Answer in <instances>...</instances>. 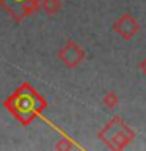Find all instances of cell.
<instances>
[{
    "label": "cell",
    "instance_id": "cell-1",
    "mask_svg": "<svg viewBox=\"0 0 146 151\" xmlns=\"http://www.w3.org/2000/svg\"><path fill=\"white\" fill-rule=\"evenodd\" d=\"M25 88L27 90H24V85H22V87L9 98V99H13V101H16L14 106L13 104H5V106L11 110L14 118H17L22 124H28L30 121H33L38 113H39L42 109L47 107L46 99L41 98L31 85L25 83Z\"/></svg>",
    "mask_w": 146,
    "mask_h": 151
},
{
    "label": "cell",
    "instance_id": "cell-2",
    "mask_svg": "<svg viewBox=\"0 0 146 151\" xmlns=\"http://www.w3.org/2000/svg\"><path fill=\"white\" fill-rule=\"evenodd\" d=\"M135 135V131L120 115H115L97 132V139L110 150H124L134 142Z\"/></svg>",
    "mask_w": 146,
    "mask_h": 151
},
{
    "label": "cell",
    "instance_id": "cell-3",
    "mask_svg": "<svg viewBox=\"0 0 146 151\" xmlns=\"http://www.w3.org/2000/svg\"><path fill=\"white\" fill-rule=\"evenodd\" d=\"M85 57H87V54H85L83 47L79 46L74 40H68L58 49V52H57V58H58L68 69L77 68V66L85 60Z\"/></svg>",
    "mask_w": 146,
    "mask_h": 151
},
{
    "label": "cell",
    "instance_id": "cell-4",
    "mask_svg": "<svg viewBox=\"0 0 146 151\" xmlns=\"http://www.w3.org/2000/svg\"><path fill=\"white\" fill-rule=\"evenodd\" d=\"M138 30H140L138 21L129 13L121 14V16L113 22V32L118 33V35L126 41L132 40V38L138 33Z\"/></svg>",
    "mask_w": 146,
    "mask_h": 151
},
{
    "label": "cell",
    "instance_id": "cell-5",
    "mask_svg": "<svg viewBox=\"0 0 146 151\" xmlns=\"http://www.w3.org/2000/svg\"><path fill=\"white\" fill-rule=\"evenodd\" d=\"M41 8L47 16H54V14L60 13L61 0H41Z\"/></svg>",
    "mask_w": 146,
    "mask_h": 151
},
{
    "label": "cell",
    "instance_id": "cell-6",
    "mask_svg": "<svg viewBox=\"0 0 146 151\" xmlns=\"http://www.w3.org/2000/svg\"><path fill=\"white\" fill-rule=\"evenodd\" d=\"M102 102H104V106H105L107 109H115L118 104H120V96H118L116 91L112 90V91H107L105 94H104Z\"/></svg>",
    "mask_w": 146,
    "mask_h": 151
},
{
    "label": "cell",
    "instance_id": "cell-7",
    "mask_svg": "<svg viewBox=\"0 0 146 151\" xmlns=\"http://www.w3.org/2000/svg\"><path fill=\"white\" fill-rule=\"evenodd\" d=\"M138 68H140V71H141V73H143V74L146 76V57H145V58H143V60L140 61Z\"/></svg>",
    "mask_w": 146,
    "mask_h": 151
}]
</instances>
